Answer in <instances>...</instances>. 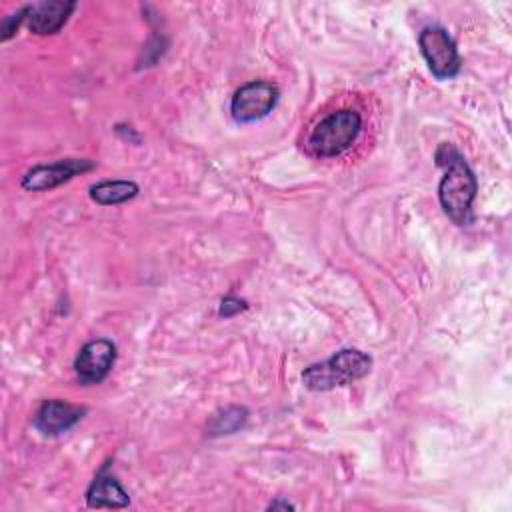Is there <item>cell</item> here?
<instances>
[{"instance_id": "obj_7", "label": "cell", "mask_w": 512, "mask_h": 512, "mask_svg": "<svg viewBox=\"0 0 512 512\" xmlns=\"http://www.w3.org/2000/svg\"><path fill=\"white\" fill-rule=\"evenodd\" d=\"M114 360H116L114 342L108 338H96L86 342L80 348L74 360V370L82 384H98L108 376V372L114 366Z\"/></svg>"}, {"instance_id": "obj_15", "label": "cell", "mask_w": 512, "mask_h": 512, "mask_svg": "<svg viewBox=\"0 0 512 512\" xmlns=\"http://www.w3.org/2000/svg\"><path fill=\"white\" fill-rule=\"evenodd\" d=\"M276 508H284V510H290V508H294L290 502H272L270 506H268V510H276Z\"/></svg>"}, {"instance_id": "obj_14", "label": "cell", "mask_w": 512, "mask_h": 512, "mask_svg": "<svg viewBox=\"0 0 512 512\" xmlns=\"http://www.w3.org/2000/svg\"><path fill=\"white\" fill-rule=\"evenodd\" d=\"M246 308H248V306H246L244 300H240V298H236V296H226V298H222V302H220V316L230 318V316H234V314H238V312H242V310H246Z\"/></svg>"}, {"instance_id": "obj_3", "label": "cell", "mask_w": 512, "mask_h": 512, "mask_svg": "<svg viewBox=\"0 0 512 512\" xmlns=\"http://www.w3.org/2000/svg\"><path fill=\"white\" fill-rule=\"evenodd\" d=\"M362 130V118L356 110L342 108L322 118L308 136V146L316 156L332 158L348 150Z\"/></svg>"}, {"instance_id": "obj_6", "label": "cell", "mask_w": 512, "mask_h": 512, "mask_svg": "<svg viewBox=\"0 0 512 512\" xmlns=\"http://www.w3.org/2000/svg\"><path fill=\"white\" fill-rule=\"evenodd\" d=\"M92 168H94V162L84 160V158H66V160H58L54 164H38L22 176V188L28 192L52 190V188L72 180L74 176L92 170Z\"/></svg>"}, {"instance_id": "obj_13", "label": "cell", "mask_w": 512, "mask_h": 512, "mask_svg": "<svg viewBox=\"0 0 512 512\" xmlns=\"http://www.w3.org/2000/svg\"><path fill=\"white\" fill-rule=\"evenodd\" d=\"M26 20V6H22L16 14H10L2 20V28H0V40L6 42L8 38L14 36V32L18 30V26Z\"/></svg>"}, {"instance_id": "obj_4", "label": "cell", "mask_w": 512, "mask_h": 512, "mask_svg": "<svg viewBox=\"0 0 512 512\" xmlns=\"http://www.w3.org/2000/svg\"><path fill=\"white\" fill-rule=\"evenodd\" d=\"M420 52L438 80L454 78L460 72V54L452 36L442 26H426L418 34Z\"/></svg>"}, {"instance_id": "obj_5", "label": "cell", "mask_w": 512, "mask_h": 512, "mask_svg": "<svg viewBox=\"0 0 512 512\" xmlns=\"http://www.w3.org/2000/svg\"><path fill=\"white\" fill-rule=\"evenodd\" d=\"M278 96V86L268 80L246 82L234 92L230 100V114L240 124L262 120L272 112Z\"/></svg>"}, {"instance_id": "obj_9", "label": "cell", "mask_w": 512, "mask_h": 512, "mask_svg": "<svg viewBox=\"0 0 512 512\" xmlns=\"http://www.w3.org/2000/svg\"><path fill=\"white\" fill-rule=\"evenodd\" d=\"M74 8H76V2H68V0H50V2L44 0V2L28 4L26 24L34 34H40V36L54 34L66 24Z\"/></svg>"}, {"instance_id": "obj_1", "label": "cell", "mask_w": 512, "mask_h": 512, "mask_svg": "<svg viewBox=\"0 0 512 512\" xmlns=\"http://www.w3.org/2000/svg\"><path fill=\"white\" fill-rule=\"evenodd\" d=\"M436 164L446 172L438 184V200L450 220L464 226L472 220V200L476 198L478 182L464 156L452 144H440Z\"/></svg>"}, {"instance_id": "obj_8", "label": "cell", "mask_w": 512, "mask_h": 512, "mask_svg": "<svg viewBox=\"0 0 512 512\" xmlns=\"http://www.w3.org/2000/svg\"><path fill=\"white\" fill-rule=\"evenodd\" d=\"M84 412L86 410L82 406L70 404L66 400H44L36 412L34 426L44 436H60L62 432H68L74 424H78Z\"/></svg>"}, {"instance_id": "obj_11", "label": "cell", "mask_w": 512, "mask_h": 512, "mask_svg": "<svg viewBox=\"0 0 512 512\" xmlns=\"http://www.w3.org/2000/svg\"><path fill=\"white\" fill-rule=\"evenodd\" d=\"M140 192L132 180H102L90 186V198L102 206H114L132 200Z\"/></svg>"}, {"instance_id": "obj_12", "label": "cell", "mask_w": 512, "mask_h": 512, "mask_svg": "<svg viewBox=\"0 0 512 512\" xmlns=\"http://www.w3.org/2000/svg\"><path fill=\"white\" fill-rule=\"evenodd\" d=\"M248 420V408L244 406H226L212 414L208 420V434L210 436H222V434H232L240 430Z\"/></svg>"}, {"instance_id": "obj_2", "label": "cell", "mask_w": 512, "mask_h": 512, "mask_svg": "<svg viewBox=\"0 0 512 512\" xmlns=\"http://www.w3.org/2000/svg\"><path fill=\"white\" fill-rule=\"evenodd\" d=\"M372 358L356 348H342L332 358L312 364L302 372V382L308 390L324 392L336 386L352 384L370 372Z\"/></svg>"}, {"instance_id": "obj_10", "label": "cell", "mask_w": 512, "mask_h": 512, "mask_svg": "<svg viewBox=\"0 0 512 512\" xmlns=\"http://www.w3.org/2000/svg\"><path fill=\"white\" fill-rule=\"evenodd\" d=\"M130 502L120 482L104 470L94 478L86 492V504L90 508H126Z\"/></svg>"}]
</instances>
